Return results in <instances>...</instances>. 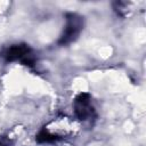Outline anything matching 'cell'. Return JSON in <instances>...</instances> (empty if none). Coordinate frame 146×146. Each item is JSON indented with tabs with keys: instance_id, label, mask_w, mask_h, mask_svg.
Here are the masks:
<instances>
[{
	"instance_id": "1",
	"label": "cell",
	"mask_w": 146,
	"mask_h": 146,
	"mask_svg": "<svg viewBox=\"0 0 146 146\" xmlns=\"http://www.w3.org/2000/svg\"><path fill=\"white\" fill-rule=\"evenodd\" d=\"M83 29V19L81 16L76 14H67L65 17V26L63 33L58 40L60 46H66L73 41H75Z\"/></svg>"
},
{
	"instance_id": "2",
	"label": "cell",
	"mask_w": 146,
	"mask_h": 146,
	"mask_svg": "<svg viewBox=\"0 0 146 146\" xmlns=\"http://www.w3.org/2000/svg\"><path fill=\"white\" fill-rule=\"evenodd\" d=\"M2 57L7 62L21 60L23 64L29 65V66H33L35 63V58L33 56L32 49L25 43L11 44L10 47H8L3 50Z\"/></svg>"
},
{
	"instance_id": "3",
	"label": "cell",
	"mask_w": 146,
	"mask_h": 146,
	"mask_svg": "<svg viewBox=\"0 0 146 146\" xmlns=\"http://www.w3.org/2000/svg\"><path fill=\"white\" fill-rule=\"evenodd\" d=\"M73 110L75 117L82 122H90L96 116L90 95L87 92H81L75 97L73 102Z\"/></svg>"
},
{
	"instance_id": "4",
	"label": "cell",
	"mask_w": 146,
	"mask_h": 146,
	"mask_svg": "<svg viewBox=\"0 0 146 146\" xmlns=\"http://www.w3.org/2000/svg\"><path fill=\"white\" fill-rule=\"evenodd\" d=\"M0 146H10V141L6 137H0Z\"/></svg>"
}]
</instances>
